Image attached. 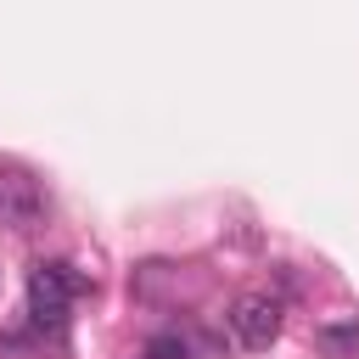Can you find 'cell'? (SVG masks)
I'll return each mask as SVG.
<instances>
[{"label":"cell","mask_w":359,"mask_h":359,"mask_svg":"<svg viewBox=\"0 0 359 359\" xmlns=\"http://www.w3.org/2000/svg\"><path fill=\"white\" fill-rule=\"evenodd\" d=\"M84 286H90V280H84L73 264L39 258L34 275H28V314H34V325H39V331H62V325H67V309H73V297H79Z\"/></svg>","instance_id":"6da1fadb"},{"label":"cell","mask_w":359,"mask_h":359,"mask_svg":"<svg viewBox=\"0 0 359 359\" xmlns=\"http://www.w3.org/2000/svg\"><path fill=\"white\" fill-rule=\"evenodd\" d=\"M224 325H230V337H236L247 353H269L275 337H280V325H286V309H280V297H269V292H241V297L224 309Z\"/></svg>","instance_id":"7a4b0ae2"},{"label":"cell","mask_w":359,"mask_h":359,"mask_svg":"<svg viewBox=\"0 0 359 359\" xmlns=\"http://www.w3.org/2000/svg\"><path fill=\"white\" fill-rule=\"evenodd\" d=\"M45 224V185L22 163H0V230L28 236Z\"/></svg>","instance_id":"3957f363"},{"label":"cell","mask_w":359,"mask_h":359,"mask_svg":"<svg viewBox=\"0 0 359 359\" xmlns=\"http://www.w3.org/2000/svg\"><path fill=\"white\" fill-rule=\"evenodd\" d=\"M146 359H208V342H202L196 331L168 325V331H157V337L146 342Z\"/></svg>","instance_id":"277c9868"},{"label":"cell","mask_w":359,"mask_h":359,"mask_svg":"<svg viewBox=\"0 0 359 359\" xmlns=\"http://www.w3.org/2000/svg\"><path fill=\"white\" fill-rule=\"evenodd\" d=\"M314 342H320L325 353H337V359L359 353V314H353V320H337V325H320V331H314Z\"/></svg>","instance_id":"5b68a950"},{"label":"cell","mask_w":359,"mask_h":359,"mask_svg":"<svg viewBox=\"0 0 359 359\" xmlns=\"http://www.w3.org/2000/svg\"><path fill=\"white\" fill-rule=\"evenodd\" d=\"M140 359H146V353H140Z\"/></svg>","instance_id":"8992f818"}]
</instances>
